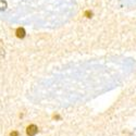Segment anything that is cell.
<instances>
[{"label":"cell","instance_id":"6da1fadb","mask_svg":"<svg viewBox=\"0 0 136 136\" xmlns=\"http://www.w3.org/2000/svg\"><path fill=\"white\" fill-rule=\"evenodd\" d=\"M38 132V127L36 126L35 124H31V125H28L27 126V128H26V134L28 136H34V135H36V133Z\"/></svg>","mask_w":136,"mask_h":136},{"label":"cell","instance_id":"7a4b0ae2","mask_svg":"<svg viewBox=\"0 0 136 136\" xmlns=\"http://www.w3.org/2000/svg\"><path fill=\"white\" fill-rule=\"evenodd\" d=\"M15 34H16V37L18 38H24L25 37V35H26V32H25V30H24L23 27H19L18 30H16V32H15Z\"/></svg>","mask_w":136,"mask_h":136},{"label":"cell","instance_id":"3957f363","mask_svg":"<svg viewBox=\"0 0 136 136\" xmlns=\"http://www.w3.org/2000/svg\"><path fill=\"white\" fill-rule=\"evenodd\" d=\"M7 9V2L6 1H0V10H6Z\"/></svg>","mask_w":136,"mask_h":136},{"label":"cell","instance_id":"277c9868","mask_svg":"<svg viewBox=\"0 0 136 136\" xmlns=\"http://www.w3.org/2000/svg\"><path fill=\"white\" fill-rule=\"evenodd\" d=\"M85 16H86V18H92V16H93V12L92 11H86L85 12Z\"/></svg>","mask_w":136,"mask_h":136},{"label":"cell","instance_id":"5b68a950","mask_svg":"<svg viewBox=\"0 0 136 136\" xmlns=\"http://www.w3.org/2000/svg\"><path fill=\"white\" fill-rule=\"evenodd\" d=\"M10 136H20V135H19V132H16V131H12L11 133H10Z\"/></svg>","mask_w":136,"mask_h":136},{"label":"cell","instance_id":"8992f818","mask_svg":"<svg viewBox=\"0 0 136 136\" xmlns=\"http://www.w3.org/2000/svg\"><path fill=\"white\" fill-rule=\"evenodd\" d=\"M4 56V50L3 49H0V57H3Z\"/></svg>","mask_w":136,"mask_h":136}]
</instances>
